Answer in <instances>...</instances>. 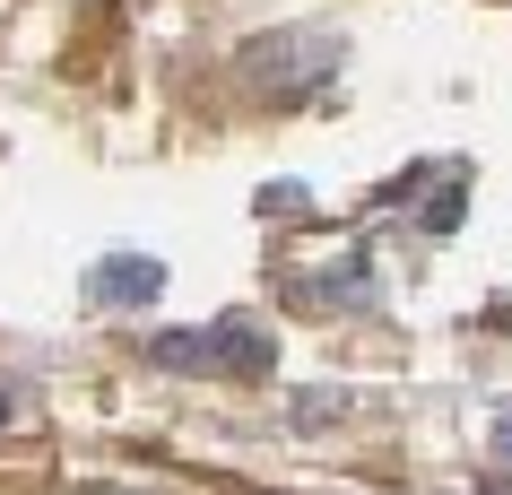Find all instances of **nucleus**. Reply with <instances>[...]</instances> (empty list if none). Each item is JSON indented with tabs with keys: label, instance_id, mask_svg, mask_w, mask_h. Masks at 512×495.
<instances>
[{
	"label": "nucleus",
	"instance_id": "obj_1",
	"mask_svg": "<svg viewBox=\"0 0 512 495\" xmlns=\"http://www.w3.org/2000/svg\"><path fill=\"white\" fill-rule=\"evenodd\" d=\"M148 357L174 365V374H270L278 339L252 322V313H226V322H209V330H157Z\"/></svg>",
	"mask_w": 512,
	"mask_h": 495
},
{
	"label": "nucleus",
	"instance_id": "obj_2",
	"mask_svg": "<svg viewBox=\"0 0 512 495\" xmlns=\"http://www.w3.org/2000/svg\"><path fill=\"white\" fill-rule=\"evenodd\" d=\"M330 61H339V35H322V27H287V35L243 44V70L270 79V87H322Z\"/></svg>",
	"mask_w": 512,
	"mask_h": 495
},
{
	"label": "nucleus",
	"instance_id": "obj_3",
	"mask_svg": "<svg viewBox=\"0 0 512 495\" xmlns=\"http://www.w3.org/2000/svg\"><path fill=\"white\" fill-rule=\"evenodd\" d=\"M87 296L96 304H148V296H165V261H148V252H105L87 270Z\"/></svg>",
	"mask_w": 512,
	"mask_h": 495
},
{
	"label": "nucleus",
	"instance_id": "obj_4",
	"mask_svg": "<svg viewBox=\"0 0 512 495\" xmlns=\"http://www.w3.org/2000/svg\"><path fill=\"white\" fill-rule=\"evenodd\" d=\"M460 209H469V174H452V183H443V192L426 200V218H417V226H426V235H452V226H460Z\"/></svg>",
	"mask_w": 512,
	"mask_h": 495
},
{
	"label": "nucleus",
	"instance_id": "obj_5",
	"mask_svg": "<svg viewBox=\"0 0 512 495\" xmlns=\"http://www.w3.org/2000/svg\"><path fill=\"white\" fill-rule=\"evenodd\" d=\"M495 461L512 469V417H504V426H495Z\"/></svg>",
	"mask_w": 512,
	"mask_h": 495
},
{
	"label": "nucleus",
	"instance_id": "obj_6",
	"mask_svg": "<svg viewBox=\"0 0 512 495\" xmlns=\"http://www.w3.org/2000/svg\"><path fill=\"white\" fill-rule=\"evenodd\" d=\"M9 417H18V391H9V383H0V426H9Z\"/></svg>",
	"mask_w": 512,
	"mask_h": 495
}]
</instances>
